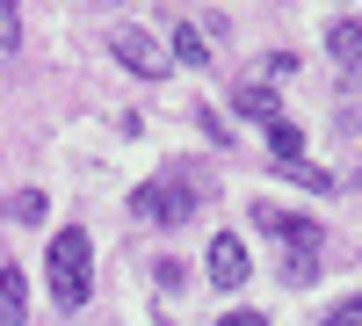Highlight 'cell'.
<instances>
[{
    "label": "cell",
    "mask_w": 362,
    "mask_h": 326,
    "mask_svg": "<svg viewBox=\"0 0 362 326\" xmlns=\"http://www.w3.org/2000/svg\"><path fill=\"white\" fill-rule=\"evenodd\" d=\"M51 290H58L66 305H80L87 290H95V247H87L80 225H66V232L51 240Z\"/></svg>",
    "instance_id": "cell-1"
},
{
    "label": "cell",
    "mask_w": 362,
    "mask_h": 326,
    "mask_svg": "<svg viewBox=\"0 0 362 326\" xmlns=\"http://www.w3.org/2000/svg\"><path fill=\"white\" fill-rule=\"evenodd\" d=\"M196 182H138V196H131V211L138 218H160V225H181V218H189L196 211Z\"/></svg>",
    "instance_id": "cell-2"
},
{
    "label": "cell",
    "mask_w": 362,
    "mask_h": 326,
    "mask_svg": "<svg viewBox=\"0 0 362 326\" xmlns=\"http://www.w3.org/2000/svg\"><path fill=\"white\" fill-rule=\"evenodd\" d=\"M254 232H276V240L297 254V247H305V254H319V240H326V232L312 225V218H297V211H283V203H254Z\"/></svg>",
    "instance_id": "cell-3"
},
{
    "label": "cell",
    "mask_w": 362,
    "mask_h": 326,
    "mask_svg": "<svg viewBox=\"0 0 362 326\" xmlns=\"http://www.w3.org/2000/svg\"><path fill=\"white\" fill-rule=\"evenodd\" d=\"M109 51L124 58V66H131L138 80H160V73H167V51H160L153 37H145V29H131V22H124V29H109Z\"/></svg>",
    "instance_id": "cell-4"
},
{
    "label": "cell",
    "mask_w": 362,
    "mask_h": 326,
    "mask_svg": "<svg viewBox=\"0 0 362 326\" xmlns=\"http://www.w3.org/2000/svg\"><path fill=\"white\" fill-rule=\"evenodd\" d=\"M210 283H218V290H239V283H247V240H232V232L210 240Z\"/></svg>",
    "instance_id": "cell-5"
},
{
    "label": "cell",
    "mask_w": 362,
    "mask_h": 326,
    "mask_svg": "<svg viewBox=\"0 0 362 326\" xmlns=\"http://www.w3.org/2000/svg\"><path fill=\"white\" fill-rule=\"evenodd\" d=\"M239 116H247V124H261V131H268V124H276V116H283V109H276V87L247 80V87H239Z\"/></svg>",
    "instance_id": "cell-6"
},
{
    "label": "cell",
    "mask_w": 362,
    "mask_h": 326,
    "mask_svg": "<svg viewBox=\"0 0 362 326\" xmlns=\"http://www.w3.org/2000/svg\"><path fill=\"white\" fill-rule=\"evenodd\" d=\"M326 51H334L341 66H362V15H348V22L326 29Z\"/></svg>",
    "instance_id": "cell-7"
},
{
    "label": "cell",
    "mask_w": 362,
    "mask_h": 326,
    "mask_svg": "<svg viewBox=\"0 0 362 326\" xmlns=\"http://www.w3.org/2000/svg\"><path fill=\"white\" fill-rule=\"evenodd\" d=\"M22 305H29L22 269H0V326H22Z\"/></svg>",
    "instance_id": "cell-8"
},
{
    "label": "cell",
    "mask_w": 362,
    "mask_h": 326,
    "mask_svg": "<svg viewBox=\"0 0 362 326\" xmlns=\"http://www.w3.org/2000/svg\"><path fill=\"white\" fill-rule=\"evenodd\" d=\"M268 145H276V160H283V167L305 160V131H297L290 116H276V124H268Z\"/></svg>",
    "instance_id": "cell-9"
},
{
    "label": "cell",
    "mask_w": 362,
    "mask_h": 326,
    "mask_svg": "<svg viewBox=\"0 0 362 326\" xmlns=\"http://www.w3.org/2000/svg\"><path fill=\"white\" fill-rule=\"evenodd\" d=\"M174 58L181 66H210V44L196 37V22H174Z\"/></svg>",
    "instance_id": "cell-10"
},
{
    "label": "cell",
    "mask_w": 362,
    "mask_h": 326,
    "mask_svg": "<svg viewBox=\"0 0 362 326\" xmlns=\"http://www.w3.org/2000/svg\"><path fill=\"white\" fill-rule=\"evenodd\" d=\"M290 182H297V189H312V196H334V189H341L334 174H326V167H312V160H297V167H290Z\"/></svg>",
    "instance_id": "cell-11"
},
{
    "label": "cell",
    "mask_w": 362,
    "mask_h": 326,
    "mask_svg": "<svg viewBox=\"0 0 362 326\" xmlns=\"http://www.w3.org/2000/svg\"><path fill=\"white\" fill-rule=\"evenodd\" d=\"M283 276H290L297 290H305V283H319V254H305V247H297V254L283 261Z\"/></svg>",
    "instance_id": "cell-12"
},
{
    "label": "cell",
    "mask_w": 362,
    "mask_h": 326,
    "mask_svg": "<svg viewBox=\"0 0 362 326\" xmlns=\"http://www.w3.org/2000/svg\"><path fill=\"white\" fill-rule=\"evenodd\" d=\"M319 326H362V298H341V305H334V312H326Z\"/></svg>",
    "instance_id": "cell-13"
},
{
    "label": "cell",
    "mask_w": 362,
    "mask_h": 326,
    "mask_svg": "<svg viewBox=\"0 0 362 326\" xmlns=\"http://www.w3.org/2000/svg\"><path fill=\"white\" fill-rule=\"evenodd\" d=\"M15 218H22V225H37V218H44V196H37V189H22V196H15Z\"/></svg>",
    "instance_id": "cell-14"
},
{
    "label": "cell",
    "mask_w": 362,
    "mask_h": 326,
    "mask_svg": "<svg viewBox=\"0 0 362 326\" xmlns=\"http://www.w3.org/2000/svg\"><path fill=\"white\" fill-rule=\"evenodd\" d=\"M196 124H203V138H210V145H232V124H218L210 109H196Z\"/></svg>",
    "instance_id": "cell-15"
},
{
    "label": "cell",
    "mask_w": 362,
    "mask_h": 326,
    "mask_svg": "<svg viewBox=\"0 0 362 326\" xmlns=\"http://www.w3.org/2000/svg\"><path fill=\"white\" fill-rule=\"evenodd\" d=\"M22 29H15V0H0V44H15Z\"/></svg>",
    "instance_id": "cell-16"
},
{
    "label": "cell",
    "mask_w": 362,
    "mask_h": 326,
    "mask_svg": "<svg viewBox=\"0 0 362 326\" xmlns=\"http://www.w3.org/2000/svg\"><path fill=\"white\" fill-rule=\"evenodd\" d=\"M218 326H268V319H261V312H225Z\"/></svg>",
    "instance_id": "cell-17"
}]
</instances>
